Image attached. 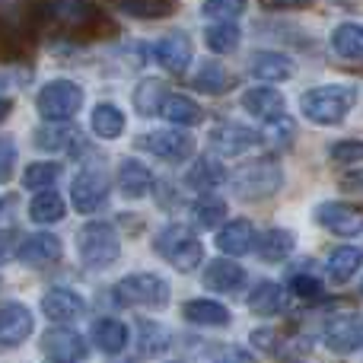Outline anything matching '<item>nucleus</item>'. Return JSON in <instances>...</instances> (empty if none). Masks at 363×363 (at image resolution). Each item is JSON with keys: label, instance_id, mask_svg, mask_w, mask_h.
I'll return each mask as SVG.
<instances>
[{"label": "nucleus", "instance_id": "b1692460", "mask_svg": "<svg viewBox=\"0 0 363 363\" xmlns=\"http://www.w3.org/2000/svg\"><path fill=\"white\" fill-rule=\"evenodd\" d=\"M217 245L226 255H245L255 249V226L249 220H233L217 233Z\"/></svg>", "mask_w": 363, "mask_h": 363}, {"label": "nucleus", "instance_id": "a18cd8bd", "mask_svg": "<svg viewBox=\"0 0 363 363\" xmlns=\"http://www.w3.org/2000/svg\"><path fill=\"white\" fill-rule=\"evenodd\" d=\"M16 252V230H0V264H6Z\"/></svg>", "mask_w": 363, "mask_h": 363}, {"label": "nucleus", "instance_id": "6ab92c4d", "mask_svg": "<svg viewBox=\"0 0 363 363\" xmlns=\"http://www.w3.org/2000/svg\"><path fill=\"white\" fill-rule=\"evenodd\" d=\"M249 74L262 83H281L294 77V61L281 51H255L249 61Z\"/></svg>", "mask_w": 363, "mask_h": 363}, {"label": "nucleus", "instance_id": "f3484780", "mask_svg": "<svg viewBox=\"0 0 363 363\" xmlns=\"http://www.w3.org/2000/svg\"><path fill=\"white\" fill-rule=\"evenodd\" d=\"M191 55H194V48L185 32H169V35H163L157 42V48H153V57H157L169 74H182V70L191 64Z\"/></svg>", "mask_w": 363, "mask_h": 363}, {"label": "nucleus", "instance_id": "4c0bfd02", "mask_svg": "<svg viewBox=\"0 0 363 363\" xmlns=\"http://www.w3.org/2000/svg\"><path fill=\"white\" fill-rule=\"evenodd\" d=\"M204 38H207V48L217 51V55H230L236 51L239 45V29L226 19H217V26H207L204 29Z\"/></svg>", "mask_w": 363, "mask_h": 363}, {"label": "nucleus", "instance_id": "7c9ffc66", "mask_svg": "<svg viewBox=\"0 0 363 363\" xmlns=\"http://www.w3.org/2000/svg\"><path fill=\"white\" fill-rule=\"evenodd\" d=\"M166 102V83L157 80V77H147V80L138 83V89H134V108H138L140 115H160V108H163Z\"/></svg>", "mask_w": 363, "mask_h": 363}, {"label": "nucleus", "instance_id": "f704fd0d", "mask_svg": "<svg viewBox=\"0 0 363 363\" xmlns=\"http://www.w3.org/2000/svg\"><path fill=\"white\" fill-rule=\"evenodd\" d=\"M93 131L106 140L118 138V134L125 131V112H121L118 106H112V102H99V106L93 108Z\"/></svg>", "mask_w": 363, "mask_h": 363}, {"label": "nucleus", "instance_id": "8fccbe9b", "mask_svg": "<svg viewBox=\"0 0 363 363\" xmlns=\"http://www.w3.org/2000/svg\"><path fill=\"white\" fill-rule=\"evenodd\" d=\"M10 112H13V102L10 99H0V125L6 121V115H10Z\"/></svg>", "mask_w": 363, "mask_h": 363}, {"label": "nucleus", "instance_id": "412c9836", "mask_svg": "<svg viewBox=\"0 0 363 363\" xmlns=\"http://www.w3.org/2000/svg\"><path fill=\"white\" fill-rule=\"evenodd\" d=\"M242 106H245V112L255 115V118L274 121L284 115V96L277 93V89H271V83H264V86H255L242 96Z\"/></svg>", "mask_w": 363, "mask_h": 363}, {"label": "nucleus", "instance_id": "f8f14e48", "mask_svg": "<svg viewBox=\"0 0 363 363\" xmlns=\"http://www.w3.org/2000/svg\"><path fill=\"white\" fill-rule=\"evenodd\" d=\"M42 351L57 363H77L86 357L89 347H86V341H83V335H77L74 328L57 325L42 335Z\"/></svg>", "mask_w": 363, "mask_h": 363}, {"label": "nucleus", "instance_id": "37998d69", "mask_svg": "<svg viewBox=\"0 0 363 363\" xmlns=\"http://www.w3.org/2000/svg\"><path fill=\"white\" fill-rule=\"evenodd\" d=\"M290 290H294L296 296H303V300H319L322 296V281L313 274H306V271H300V274L290 277Z\"/></svg>", "mask_w": 363, "mask_h": 363}, {"label": "nucleus", "instance_id": "7ed1b4c3", "mask_svg": "<svg viewBox=\"0 0 363 363\" xmlns=\"http://www.w3.org/2000/svg\"><path fill=\"white\" fill-rule=\"evenodd\" d=\"M230 185L242 201H262V198H271L274 191H281L284 172L274 160H252V163L239 166L233 172Z\"/></svg>", "mask_w": 363, "mask_h": 363}, {"label": "nucleus", "instance_id": "2f4dec72", "mask_svg": "<svg viewBox=\"0 0 363 363\" xmlns=\"http://www.w3.org/2000/svg\"><path fill=\"white\" fill-rule=\"evenodd\" d=\"M249 309L255 315H277L284 309V287L274 281H262L249 294Z\"/></svg>", "mask_w": 363, "mask_h": 363}, {"label": "nucleus", "instance_id": "2eb2a0df", "mask_svg": "<svg viewBox=\"0 0 363 363\" xmlns=\"http://www.w3.org/2000/svg\"><path fill=\"white\" fill-rule=\"evenodd\" d=\"M42 313L48 315L51 322H74L86 313V300L70 287H51L48 294L42 296Z\"/></svg>", "mask_w": 363, "mask_h": 363}, {"label": "nucleus", "instance_id": "9b49d317", "mask_svg": "<svg viewBox=\"0 0 363 363\" xmlns=\"http://www.w3.org/2000/svg\"><path fill=\"white\" fill-rule=\"evenodd\" d=\"M325 345L335 354H354L363 347V315L351 313V315H338L325 325Z\"/></svg>", "mask_w": 363, "mask_h": 363}, {"label": "nucleus", "instance_id": "bb28decb", "mask_svg": "<svg viewBox=\"0 0 363 363\" xmlns=\"http://www.w3.org/2000/svg\"><path fill=\"white\" fill-rule=\"evenodd\" d=\"M93 345L102 354H121L128 345V325L118 319H99L93 325Z\"/></svg>", "mask_w": 363, "mask_h": 363}, {"label": "nucleus", "instance_id": "ea45409f", "mask_svg": "<svg viewBox=\"0 0 363 363\" xmlns=\"http://www.w3.org/2000/svg\"><path fill=\"white\" fill-rule=\"evenodd\" d=\"M226 86H230V74L223 70V64H204L194 74V89L201 93H223Z\"/></svg>", "mask_w": 363, "mask_h": 363}, {"label": "nucleus", "instance_id": "423d86ee", "mask_svg": "<svg viewBox=\"0 0 363 363\" xmlns=\"http://www.w3.org/2000/svg\"><path fill=\"white\" fill-rule=\"evenodd\" d=\"M115 300L121 306H144V309H160L169 303V284L160 274L140 271V274H128L115 284Z\"/></svg>", "mask_w": 363, "mask_h": 363}, {"label": "nucleus", "instance_id": "0eeeda50", "mask_svg": "<svg viewBox=\"0 0 363 363\" xmlns=\"http://www.w3.org/2000/svg\"><path fill=\"white\" fill-rule=\"evenodd\" d=\"M35 106L45 121H70L83 106V89L74 80H51L38 89Z\"/></svg>", "mask_w": 363, "mask_h": 363}, {"label": "nucleus", "instance_id": "dca6fc26", "mask_svg": "<svg viewBox=\"0 0 363 363\" xmlns=\"http://www.w3.org/2000/svg\"><path fill=\"white\" fill-rule=\"evenodd\" d=\"M35 147L38 150H51V153H74L83 147V134H80V128L67 125V121H51V125L35 131Z\"/></svg>", "mask_w": 363, "mask_h": 363}, {"label": "nucleus", "instance_id": "f03ea898", "mask_svg": "<svg viewBox=\"0 0 363 363\" xmlns=\"http://www.w3.org/2000/svg\"><path fill=\"white\" fill-rule=\"evenodd\" d=\"M357 102V89L354 86H315L303 93L300 112L315 125H338L347 118V112Z\"/></svg>", "mask_w": 363, "mask_h": 363}, {"label": "nucleus", "instance_id": "4468645a", "mask_svg": "<svg viewBox=\"0 0 363 363\" xmlns=\"http://www.w3.org/2000/svg\"><path fill=\"white\" fill-rule=\"evenodd\" d=\"M32 335V313L23 303H6L0 306V351L23 345Z\"/></svg>", "mask_w": 363, "mask_h": 363}, {"label": "nucleus", "instance_id": "c9c22d12", "mask_svg": "<svg viewBox=\"0 0 363 363\" xmlns=\"http://www.w3.org/2000/svg\"><path fill=\"white\" fill-rule=\"evenodd\" d=\"M29 217L35 220V223H57V220H64V198L57 191H38L35 198H32L29 204Z\"/></svg>", "mask_w": 363, "mask_h": 363}, {"label": "nucleus", "instance_id": "5701e85b", "mask_svg": "<svg viewBox=\"0 0 363 363\" xmlns=\"http://www.w3.org/2000/svg\"><path fill=\"white\" fill-rule=\"evenodd\" d=\"M182 315H185L191 325H201V328H226L233 322L230 309L213 300H188L185 306H182Z\"/></svg>", "mask_w": 363, "mask_h": 363}, {"label": "nucleus", "instance_id": "603ef678", "mask_svg": "<svg viewBox=\"0 0 363 363\" xmlns=\"http://www.w3.org/2000/svg\"><path fill=\"white\" fill-rule=\"evenodd\" d=\"M51 363H57V360H51Z\"/></svg>", "mask_w": 363, "mask_h": 363}, {"label": "nucleus", "instance_id": "c03bdc74", "mask_svg": "<svg viewBox=\"0 0 363 363\" xmlns=\"http://www.w3.org/2000/svg\"><path fill=\"white\" fill-rule=\"evenodd\" d=\"M13 166H16V144L10 138H0V182L13 176Z\"/></svg>", "mask_w": 363, "mask_h": 363}, {"label": "nucleus", "instance_id": "393cba45", "mask_svg": "<svg viewBox=\"0 0 363 363\" xmlns=\"http://www.w3.org/2000/svg\"><path fill=\"white\" fill-rule=\"evenodd\" d=\"M160 112L166 115V121H172V125H179V128H194L204 121V108L194 99H188V96H166Z\"/></svg>", "mask_w": 363, "mask_h": 363}, {"label": "nucleus", "instance_id": "a19ab883", "mask_svg": "<svg viewBox=\"0 0 363 363\" xmlns=\"http://www.w3.org/2000/svg\"><path fill=\"white\" fill-rule=\"evenodd\" d=\"M204 13L211 19H226V23H233L236 16L245 13V0H204Z\"/></svg>", "mask_w": 363, "mask_h": 363}, {"label": "nucleus", "instance_id": "58836bf2", "mask_svg": "<svg viewBox=\"0 0 363 363\" xmlns=\"http://www.w3.org/2000/svg\"><path fill=\"white\" fill-rule=\"evenodd\" d=\"M61 176V166L57 163H32L29 169L23 172V185L29 188V191H45V188H51Z\"/></svg>", "mask_w": 363, "mask_h": 363}, {"label": "nucleus", "instance_id": "79ce46f5", "mask_svg": "<svg viewBox=\"0 0 363 363\" xmlns=\"http://www.w3.org/2000/svg\"><path fill=\"white\" fill-rule=\"evenodd\" d=\"M332 160L338 166H360L363 163V144L360 140H341L332 147Z\"/></svg>", "mask_w": 363, "mask_h": 363}, {"label": "nucleus", "instance_id": "aec40b11", "mask_svg": "<svg viewBox=\"0 0 363 363\" xmlns=\"http://www.w3.org/2000/svg\"><path fill=\"white\" fill-rule=\"evenodd\" d=\"M242 284H245V271L230 258H217L204 271V287L217 290V294H236Z\"/></svg>", "mask_w": 363, "mask_h": 363}, {"label": "nucleus", "instance_id": "3c124183", "mask_svg": "<svg viewBox=\"0 0 363 363\" xmlns=\"http://www.w3.org/2000/svg\"><path fill=\"white\" fill-rule=\"evenodd\" d=\"M360 294H363V284H360Z\"/></svg>", "mask_w": 363, "mask_h": 363}, {"label": "nucleus", "instance_id": "9d476101", "mask_svg": "<svg viewBox=\"0 0 363 363\" xmlns=\"http://www.w3.org/2000/svg\"><path fill=\"white\" fill-rule=\"evenodd\" d=\"M315 220H319L328 233L345 236V239L357 236V233L363 230V211L354 207V204H345V201H325V204H319Z\"/></svg>", "mask_w": 363, "mask_h": 363}, {"label": "nucleus", "instance_id": "1a4fd4ad", "mask_svg": "<svg viewBox=\"0 0 363 363\" xmlns=\"http://www.w3.org/2000/svg\"><path fill=\"white\" fill-rule=\"evenodd\" d=\"M262 144V134L245 125H220L211 131V150L220 157H242Z\"/></svg>", "mask_w": 363, "mask_h": 363}, {"label": "nucleus", "instance_id": "473e14b6", "mask_svg": "<svg viewBox=\"0 0 363 363\" xmlns=\"http://www.w3.org/2000/svg\"><path fill=\"white\" fill-rule=\"evenodd\" d=\"M169 347V332L153 319H140L138 322V351L140 357H157Z\"/></svg>", "mask_w": 363, "mask_h": 363}, {"label": "nucleus", "instance_id": "c756f323", "mask_svg": "<svg viewBox=\"0 0 363 363\" xmlns=\"http://www.w3.org/2000/svg\"><path fill=\"white\" fill-rule=\"evenodd\" d=\"M360 264H363V252L354 249V245H341V249H335L332 255H328V277H332L335 284H347L357 274Z\"/></svg>", "mask_w": 363, "mask_h": 363}, {"label": "nucleus", "instance_id": "20e7f679", "mask_svg": "<svg viewBox=\"0 0 363 363\" xmlns=\"http://www.w3.org/2000/svg\"><path fill=\"white\" fill-rule=\"evenodd\" d=\"M153 249H157L160 258H166V262L179 271L198 268L201 258H204L201 239L182 223H172V226H166V230H160L157 239H153Z\"/></svg>", "mask_w": 363, "mask_h": 363}, {"label": "nucleus", "instance_id": "72a5a7b5", "mask_svg": "<svg viewBox=\"0 0 363 363\" xmlns=\"http://www.w3.org/2000/svg\"><path fill=\"white\" fill-rule=\"evenodd\" d=\"M255 242H258V255H262L264 262H284V258L294 252L296 236L290 230H268L262 239H255Z\"/></svg>", "mask_w": 363, "mask_h": 363}, {"label": "nucleus", "instance_id": "cd10ccee", "mask_svg": "<svg viewBox=\"0 0 363 363\" xmlns=\"http://www.w3.org/2000/svg\"><path fill=\"white\" fill-rule=\"evenodd\" d=\"M332 48L338 57L347 61H363V26L357 23H341L332 32Z\"/></svg>", "mask_w": 363, "mask_h": 363}, {"label": "nucleus", "instance_id": "de8ad7c7", "mask_svg": "<svg viewBox=\"0 0 363 363\" xmlns=\"http://www.w3.org/2000/svg\"><path fill=\"white\" fill-rule=\"evenodd\" d=\"M341 188H347V191H363V169L341 179Z\"/></svg>", "mask_w": 363, "mask_h": 363}, {"label": "nucleus", "instance_id": "6e6552de", "mask_svg": "<svg viewBox=\"0 0 363 363\" xmlns=\"http://www.w3.org/2000/svg\"><path fill=\"white\" fill-rule=\"evenodd\" d=\"M108 191H112V179L106 176L102 169H86L74 179L70 185V194H74V207L80 213H93L99 211L102 204L108 201Z\"/></svg>", "mask_w": 363, "mask_h": 363}, {"label": "nucleus", "instance_id": "c85d7f7f", "mask_svg": "<svg viewBox=\"0 0 363 363\" xmlns=\"http://www.w3.org/2000/svg\"><path fill=\"white\" fill-rule=\"evenodd\" d=\"M108 6H115L118 13L134 19H160V16H169L176 10L172 0H106Z\"/></svg>", "mask_w": 363, "mask_h": 363}, {"label": "nucleus", "instance_id": "49530a36", "mask_svg": "<svg viewBox=\"0 0 363 363\" xmlns=\"http://www.w3.org/2000/svg\"><path fill=\"white\" fill-rule=\"evenodd\" d=\"M309 0H262V6L268 10H296V6H306Z\"/></svg>", "mask_w": 363, "mask_h": 363}, {"label": "nucleus", "instance_id": "a878e982", "mask_svg": "<svg viewBox=\"0 0 363 363\" xmlns=\"http://www.w3.org/2000/svg\"><path fill=\"white\" fill-rule=\"evenodd\" d=\"M185 179H188V185H191V188L211 191V188H217L220 182H226V169L220 166V160L213 157V153H207V157H198V160H194Z\"/></svg>", "mask_w": 363, "mask_h": 363}, {"label": "nucleus", "instance_id": "09e8293b", "mask_svg": "<svg viewBox=\"0 0 363 363\" xmlns=\"http://www.w3.org/2000/svg\"><path fill=\"white\" fill-rule=\"evenodd\" d=\"M230 363H255L249 357V354H242V351H230Z\"/></svg>", "mask_w": 363, "mask_h": 363}, {"label": "nucleus", "instance_id": "4be33fe9", "mask_svg": "<svg viewBox=\"0 0 363 363\" xmlns=\"http://www.w3.org/2000/svg\"><path fill=\"white\" fill-rule=\"evenodd\" d=\"M153 188V172L138 160H121L118 163V191L125 198H144Z\"/></svg>", "mask_w": 363, "mask_h": 363}, {"label": "nucleus", "instance_id": "a211bd4d", "mask_svg": "<svg viewBox=\"0 0 363 363\" xmlns=\"http://www.w3.org/2000/svg\"><path fill=\"white\" fill-rule=\"evenodd\" d=\"M19 262L29 264V268H42L61 258V239L55 233H35V236H26L16 249Z\"/></svg>", "mask_w": 363, "mask_h": 363}, {"label": "nucleus", "instance_id": "39448f33", "mask_svg": "<svg viewBox=\"0 0 363 363\" xmlns=\"http://www.w3.org/2000/svg\"><path fill=\"white\" fill-rule=\"evenodd\" d=\"M77 252H80V262L93 271H102L108 264L118 262L121 255V242L118 233L108 223H86L77 233Z\"/></svg>", "mask_w": 363, "mask_h": 363}, {"label": "nucleus", "instance_id": "ddd939ff", "mask_svg": "<svg viewBox=\"0 0 363 363\" xmlns=\"http://www.w3.org/2000/svg\"><path fill=\"white\" fill-rule=\"evenodd\" d=\"M140 147L160 160H172V163H182L194 153V140L185 131H153L147 138H140Z\"/></svg>", "mask_w": 363, "mask_h": 363}, {"label": "nucleus", "instance_id": "f257e3e1", "mask_svg": "<svg viewBox=\"0 0 363 363\" xmlns=\"http://www.w3.org/2000/svg\"><path fill=\"white\" fill-rule=\"evenodd\" d=\"M38 16L57 32H67V35H86L89 38L96 32L106 29L99 10H96L89 0H38Z\"/></svg>", "mask_w": 363, "mask_h": 363}, {"label": "nucleus", "instance_id": "e433bc0d", "mask_svg": "<svg viewBox=\"0 0 363 363\" xmlns=\"http://www.w3.org/2000/svg\"><path fill=\"white\" fill-rule=\"evenodd\" d=\"M191 217L198 220V226H204V230H217V223L226 217V201L217 198V194H201L191 204Z\"/></svg>", "mask_w": 363, "mask_h": 363}]
</instances>
